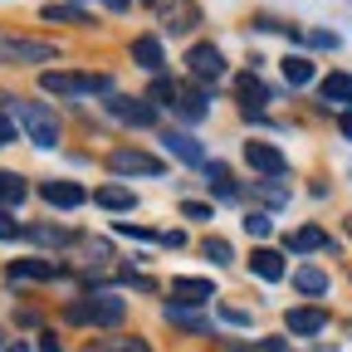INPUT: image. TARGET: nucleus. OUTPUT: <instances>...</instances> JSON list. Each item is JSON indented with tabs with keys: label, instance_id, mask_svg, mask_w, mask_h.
<instances>
[{
	"label": "nucleus",
	"instance_id": "nucleus-14",
	"mask_svg": "<svg viewBox=\"0 0 352 352\" xmlns=\"http://www.w3.org/2000/svg\"><path fill=\"white\" fill-rule=\"evenodd\" d=\"M10 279H59V264H50V259H15Z\"/></svg>",
	"mask_w": 352,
	"mask_h": 352
},
{
	"label": "nucleus",
	"instance_id": "nucleus-37",
	"mask_svg": "<svg viewBox=\"0 0 352 352\" xmlns=\"http://www.w3.org/2000/svg\"><path fill=\"white\" fill-rule=\"evenodd\" d=\"M10 142H15V122L0 118V147H10Z\"/></svg>",
	"mask_w": 352,
	"mask_h": 352
},
{
	"label": "nucleus",
	"instance_id": "nucleus-2",
	"mask_svg": "<svg viewBox=\"0 0 352 352\" xmlns=\"http://www.w3.org/2000/svg\"><path fill=\"white\" fill-rule=\"evenodd\" d=\"M39 88H44V94H69V98H78V94H108V74H44Z\"/></svg>",
	"mask_w": 352,
	"mask_h": 352
},
{
	"label": "nucleus",
	"instance_id": "nucleus-19",
	"mask_svg": "<svg viewBox=\"0 0 352 352\" xmlns=\"http://www.w3.org/2000/svg\"><path fill=\"white\" fill-rule=\"evenodd\" d=\"M294 289H298V294H308V298H318V294L328 289V274H323V270H314V264H303V270L294 274Z\"/></svg>",
	"mask_w": 352,
	"mask_h": 352
},
{
	"label": "nucleus",
	"instance_id": "nucleus-18",
	"mask_svg": "<svg viewBox=\"0 0 352 352\" xmlns=\"http://www.w3.org/2000/svg\"><path fill=\"white\" fill-rule=\"evenodd\" d=\"M318 94H323L328 103H352V74H328V78L318 83Z\"/></svg>",
	"mask_w": 352,
	"mask_h": 352
},
{
	"label": "nucleus",
	"instance_id": "nucleus-30",
	"mask_svg": "<svg viewBox=\"0 0 352 352\" xmlns=\"http://www.w3.org/2000/svg\"><path fill=\"white\" fill-rule=\"evenodd\" d=\"M30 240H39V245H54V250H59V245H69V230H54V226H34V230H30Z\"/></svg>",
	"mask_w": 352,
	"mask_h": 352
},
{
	"label": "nucleus",
	"instance_id": "nucleus-4",
	"mask_svg": "<svg viewBox=\"0 0 352 352\" xmlns=\"http://www.w3.org/2000/svg\"><path fill=\"white\" fill-rule=\"evenodd\" d=\"M108 171H118V176H166V162L152 157V152L118 147V152H108Z\"/></svg>",
	"mask_w": 352,
	"mask_h": 352
},
{
	"label": "nucleus",
	"instance_id": "nucleus-27",
	"mask_svg": "<svg viewBox=\"0 0 352 352\" xmlns=\"http://www.w3.org/2000/svg\"><path fill=\"white\" fill-rule=\"evenodd\" d=\"M44 20H54V25H74V20H88L78 6H44Z\"/></svg>",
	"mask_w": 352,
	"mask_h": 352
},
{
	"label": "nucleus",
	"instance_id": "nucleus-15",
	"mask_svg": "<svg viewBox=\"0 0 352 352\" xmlns=\"http://www.w3.org/2000/svg\"><path fill=\"white\" fill-rule=\"evenodd\" d=\"M171 294H176V303H206L215 289H210V279H186L182 274V279L171 284Z\"/></svg>",
	"mask_w": 352,
	"mask_h": 352
},
{
	"label": "nucleus",
	"instance_id": "nucleus-1",
	"mask_svg": "<svg viewBox=\"0 0 352 352\" xmlns=\"http://www.w3.org/2000/svg\"><path fill=\"white\" fill-rule=\"evenodd\" d=\"M69 323H103V328H118V323H122V298H113V294H88V298L69 303Z\"/></svg>",
	"mask_w": 352,
	"mask_h": 352
},
{
	"label": "nucleus",
	"instance_id": "nucleus-23",
	"mask_svg": "<svg viewBox=\"0 0 352 352\" xmlns=\"http://www.w3.org/2000/svg\"><path fill=\"white\" fill-rule=\"evenodd\" d=\"M176 113H182L186 122H201V118H206V94H201V88L182 94V98H176Z\"/></svg>",
	"mask_w": 352,
	"mask_h": 352
},
{
	"label": "nucleus",
	"instance_id": "nucleus-31",
	"mask_svg": "<svg viewBox=\"0 0 352 352\" xmlns=\"http://www.w3.org/2000/svg\"><path fill=\"white\" fill-rule=\"evenodd\" d=\"M94 352H152V347L138 338H108V347H94Z\"/></svg>",
	"mask_w": 352,
	"mask_h": 352
},
{
	"label": "nucleus",
	"instance_id": "nucleus-12",
	"mask_svg": "<svg viewBox=\"0 0 352 352\" xmlns=\"http://www.w3.org/2000/svg\"><path fill=\"white\" fill-rule=\"evenodd\" d=\"M39 196L50 201V206H59V210L83 206V186H78V182H44V186H39Z\"/></svg>",
	"mask_w": 352,
	"mask_h": 352
},
{
	"label": "nucleus",
	"instance_id": "nucleus-34",
	"mask_svg": "<svg viewBox=\"0 0 352 352\" xmlns=\"http://www.w3.org/2000/svg\"><path fill=\"white\" fill-rule=\"evenodd\" d=\"M118 230H122L127 240H147V245H152V240H162V235H152V230H142V226H118Z\"/></svg>",
	"mask_w": 352,
	"mask_h": 352
},
{
	"label": "nucleus",
	"instance_id": "nucleus-22",
	"mask_svg": "<svg viewBox=\"0 0 352 352\" xmlns=\"http://www.w3.org/2000/svg\"><path fill=\"white\" fill-rule=\"evenodd\" d=\"M98 206H103V210H132V206H138V196H132L127 186H103V191H98Z\"/></svg>",
	"mask_w": 352,
	"mask_h": 352
},
{
	"label": "nucleus",
	"instance_id": "nucleus-38",
	"mask_svg": "<svg viewBox=\"0 0 352 352\" xmlns=\"http://www.w3.org/2000/svg\"><path fill=\"white\" fill-rule=\"evenodd\" d=\"M39 352H59V338H54V333H44V338H39Z\"/></svg>",
	"mask_w": 352,
	"mask_h": 352
},
{
	"label": "nucleus",
	"instance_id": "nucleus-32",
	"mask_svg": "<svg viewBox=\"0 0 352 352\" xmlns=\"http://www.w3.org/2000/svg\"><path fill=\"white\" fill-rule=\"evenodd\" d=\"M152 98H157V103H176V83H171V78H157V83H152Z\"/></svg>",
	"mask_w": 352,
	"mask_h": 352
},
{
	"label": "nucleus",
	"instance_id": "nucleus-24",
	"mask_svg": "<svg viewBox=\"0 0 352 352\" xmlns=\"http://www.w3.org/2000/svg\"><path fill=\"white\" fill-rule=\"evenodd\" d=\"M284 78H289L294 88L314 83V59H284Z\"/></svg>",
	"mask_w": 352,
	"mask_h": 352
},
{
	"label": "nucleus",
	"instance_id": "nucleus-41",
	"mask_svg": "<svg viewBox=\"0 0 352 352\" xmlns=\"http://www.w3.org/2000/svg\"><path fill=\"white\" fill-rule=\"evenodd\" d=\"M10 352H30V347H25V342H15V347H10Z\"/></svg>",
	"mask_w": 352,
	"mask_h": 352
},
{
	"label": "nucleus",
	"instance_id": "nucleus-11",
	"mask_svg": "<svg viewBox=\"0 0 352 352\" xmlns=\"http://www.w3.org/2000/svg\"><path fill=\"white\" fill-rule=\"evenodd\" d=\"M235 94H240V108H245L250 118H259V108L270 103V88L259 83V74H240V78H235Z\"/></svg>",
	"mask_w": 352,
	"mask_h": 352
},
{
	"label": "nucleus",
	"instance_id": "nucleus-40",
	"mask_svg": "<svg viewBox=\"0 0 352 352\" xmlns=\"http://www.w3.org/2000/svg\"><path fill=\"white\" fill-rule=\"evenodd\" d=\"M103 6H108V10H127V6H132V0H103Z\"/></svg>",
	"mask_w": 352,
	"mask_h": 352
},
{
	"label": "nucleus",
	"instance_id": "nucleus-39",
	"mask_svg": "<svg viewBox=\"0 0 352 352\" xmlns=\"http://www.w3.org/2000/svg\"><path fill=\"white\" fill-rule=\"evenodd\" d=\"M342 138L352 142V113H342Z\"/></svg>",
	"mask_w": 352,
	"mask_h": 352
},
{
	"label": "nucleus",
	"instance_id": "nucleus-13",
	"mask_svg": "<svg viewBox=\"0 0 352 352\" xmlns=\"http://www.w3.org/2000/svg\"><path fill=\"white\" fill-rule=\"evenodd\" d=\"M250 274L264 279V284L284 279V254H279V250H254V254H250Z\"/></svg>",
	"mask_w": 352,
	"mask_h": 352
},
{
	"label": "nucleus",
	"instance_id": "nucleus-5",
	"mask_svg": "<svg viewBox=\"0 0 352 352\" xmlns=\"http://www.w3.org/2000/svg\"><path fill=\"white\" fill-rule=\"evenodd\" d=\"M20 122L30 132V142L34 147H59V122L50 108H39V103H20Z\"/></svg>",
	"mask_w": 352,
	"mask_h": 352
},
{
	"label": "nucleus",
	"instance_id": "nucleus-20",
	"mask_svg": "<svg viewBox=\"0 0 352 352\" xmlns=\"http://www.w3.org/2000/svg\"><path fill=\"white\" fill-rule=\"evenodd\" d=\"M333 240L318 230V226H298L294 235H289V250H328Z\"/></svg>",
	"mask_w": 352,
	"mask_h": 352
},
{
	"label": "nucleus",
	"instance_id": "nucleus-16",
	"mask_svg": "<svg viewBox=\"0 0 352 352\" xmlns=\"http://www.w3.org/2000/svg\"><path fill=\"white\" fill-rule=\"evenodd\" d=\"M132 59H138L142 69H152V74H162V39H152V34L132 39Z\"/></svg>",
	"mask_w": 352,
	"mask_h": 352
},
{
	"label": "nucleus",
	"instance_id": "nucleus-3",
	"mask_svg": "<svg viewBox=\"0 0 352 352\" xmlns=\"http://www.w3.org/2000/svg\"><path fill=\"white\" fill-rule=\"evenodd\" d=\"M147 6V15H157L166 30H176V34H186V30H196L201 25V10L191 6V0H142Z\"/></svg>",
	"mask_w": 352,
	"mask_h": 352
},
{
	"label": "nucleus",
	"instance_id": "nucleus-6",
	"mask_svg": "<svg viewBox=\"0 0 352 352\" xmlns=\"http://www.w3.org/2000/svg\"><path fill=\"white\" fill-rule=\"evenodd\" d=\"M103 103H108L113 118H122V122H132V127H152V122H157V103H147V98H118V94H108Z\"/></svg>",
	"mask_w": 352,
	"mask_h": 352
},
{
	"label": "nucleus",
	"instance_id": "nucleus-7",
	"mask_svg": "<svg viewBox=\"0 0 352 352\" xmlns=\"http://www.w3.org/2000/svg\"><path fill=\"white\" fill-rule=\"evenodd\" d=\"M186 69H191L201 83H215L220 74H226V59H220L215 44H191V50H186Z\"/></svg>",
	"mask_w": 352,
	"mask_h": 352
},
{
	"label": "nucleus",
	"instance_id": "nucleus-10",
	"mask_svg": "<svg viewBox=\"0 0 352 352\" xmlns=\"http://www.w3.org/2000/svg\"><path fill=\"white\" fill-rule=\"evenodd\" d=\"M284 328L298 333V338H314V333L328 328V314H323V308H289V314H284Z\"/></svg>",
	"mask_w": 352,
	"mask_h": 352
},
{
	"label": "nucleus",
	"instance_id": "nucleus-35",
	"mask_svg": "<svg viewBox=\"0 0 352 352\" xmlns=\"http://www.w3.org/2000/svg\"><path fill=\"white\" fill-rule=\"evenodd\" d=\"M308 44H318V50H333V44H338V34H328V30H314V34H308Z\"/></svg>",
	"mask_w": 352,
	"mask_h": 352
},
{
	"label": "nucleus",
	"instance_id": "nucleus-25",
	"mask_svg": "<svg viewBox=\"0 0 352 352\" xmlns=\"http://www.w3.org/2000/svg\"><path fill=\"white\" fill-rule=\"evenodd\" d=\"M206 176H210V191H215V196H240V186L230 182L226 166H210V162H206Z\"/></svg>",
	"mask_w": 352,
	"mask_h": 352
},
{
	"label": "nucleus",
	"instance_id": "nucleus-42",
	"mask_svg": "<svg viewBox=\"0 0 352 352\" xmlns=\"http://www.w3.org/2000/svg\"><path fill=\"white\" fill-rule=\"evenodd\" d=\"M318 352H333V347H318Z\"/></svg>",
	"mask_w": 352,
	"mask_h": 352
},
{
	"label": "nucleus",
	"instance_id": "nucleus-29",
	"mask_svg": "<svg viewBox=\"0 0 352 352\" xmlns=\"http://www.w3.org/2000/svg\"><path fill=\"white\" fill-rule=\"evenodd\" d=\"M245 230H250L254 240H270V230H274V220L264 215V210H254V215H245Z\"/></svg>",
	"mask_w": 352,
	"mask_h": 352
},
{
	"label": "nucleus",
	"instance_id": "nucleus-28",
	"mask_svg": "<svg viewBox=\"0 0 352 352\" xmlns=\"http://www.w3.org/2000/svg\"><path fill=\"white\" fill-rule=\"evenodd\" d=\"M201 250H206V259H210V264H230V259H235V250H230V240H206Z\"/></svg>",
	"mask_w": 352,
	"mask_h": 352
},
{
	"label": "nucleus",
	"instance_id": "nucleus-8",
	"mask_svg": "<svg viewBox=\"0 0 352 352\" xmlns=\"http://www.w3.org/2000/svg\"><path fill=\"white\" fill-rule=\"evenodd\" d=\"M245 162H250L254 171H264V176H289L284 152H279V147H270V142H245Z\"/></svg>",
	"mask_w": 352,
	"mask_h": 352
},
{
	"label": "nucleus",
	"instance_id": "nucleus-9",
	"mask_svg": "<svg viewBox=\"0 0 352 352\" xmlns=\"http://www.w3.org/2000/svg\"><path fill=\"white\" fill-rule=\"evenodd\" d=\"M0 54H6V59H25V64H34V59H54L59 50H54V44H44V39H0Z\"/></svg>",
	"mask_w": 352,
	"mask_h": 352
},
{
	"label": "nucleus",
	"instance_id": "nucleus-17",
	"mask_svg": "<svg viewBox=\"0 0 352 352\" xmlns=\"http://www.w3.org/2000/svg\"><path fill=\"white\" fill-rule=\"evenodd\" d=\"M162 142H166V152H176L182 162H191V166H206V152H201V147L186 138V132H166Z\"/></svg>",
	"mask_w": 352,
	"mask_h": 352
},
{
	"label": "nucleus",
	"instance_id": "nucleus-36",
	"mask_svg": "<svg viewBox=\"0 0 352 352\" xmlns=\"http://www.w3.org/2000/svg\"><path fill=\"white\" fill-rule=\"evenodd\" d=\"M15 235H20V226H15L6 210H0V240H15Z\"/></svg>",
	"mask_w": 352,
	"mask_h": 352
},
{
	"label": "nucleus",
	"instance_id": "nucleus-21",
	"mask_svg": "<svg viewBox=\"0 0 352 352\" xmlns=\"http://www.w3.org/2000/svg\"><path fill=\"white\" fill-rule=\"evenodd\" d=\"M25 176H15V171H0V206H20L25 201Z\"/></svg>",
	"mask_w": 352,
	"mask_h": 352
},
{
	"label": "nucleus",
	"instance_id": "nucleus-26",
	"mask_svg": "<svg viewBox=\"0 0 352 352\" xmlns=\"http://www.w3.org/2000/svg\"><path fill=\"white\" fill-rule=\"evenodd\" d=\"M166 318H171L176 328H191V333H206V318H201V314H191V308H182V303H171V308H166Z\"/></svg>",
	"mask_w": 352,
	"mask_h": 352
},
{
	"label": "nucleus",
	"instance_id": "nucleus-33",
	"mask_svg": "<svg viewBox=\"0 0 352 352\" xmlns=\"http://www.w3.org/2000/svg\"><path fill=\"white\" fill-rule=\"evenodd\" d=\"M182 215L186 220H210V206L206 201H182Z\"/></svg>",
	"mask_w": 352,
	"mask_h": 352
}]
</instances>
